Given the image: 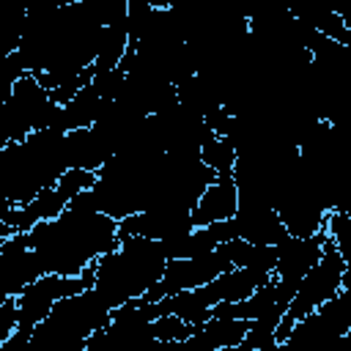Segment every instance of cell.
I'll return each mask as SVG.
<instances>
[{"label":"cell","instance_id":"6da1fadb","mask_svg":"<svg viewBox=\"0 0 351 351\" xmlns=\"http://www.w3.org/2000/svg\"><path fill=\"white\" fill-rule=\"evenodd\" d=\"M25 236L41 274L60 277H77L121 244L118 222L96 211L90 189L80 192L55 219L33 225Z\"/></svg>","mask_w":351,"mask_h":351},{"label":"cell","instance_id":"7a4b0ae2","mask_svg":"<svg viewBox=\"0 0 351 351\" xmlns=\"http://www.w3.org/2000/svg\"><path fill=\"white\" fill-rule=\"evenodd\" d=\"M165 266L167 255L162 241L129 236L93 263V291L110 310H115L132 299L145 296L162 280Z\"/></svg>","mask_w":351,"mask_h":351},{"label":"cell","instance_id":"3957f363","mask_svg":"<svg viewBox=\"0 0 351 351\" xmlns=\"http://www.w3.org/2000/svg\"><path fill=\"white\" fill-rule=\"evenodd\" d=\"M112 310L101 302V296L88 288L82 293L60 299L44 321L30 329L33 351H85L88 337L110 324Z\"/></svg>","mask_w":351,"mask_h":351},{"label":"cell","instance_id":"277c9868","mask_svg":"<svg viewBox=\"0 0 351 351\" xmlns=\"http://www.w3.org/2000/svg\"><path fill=\"white\" fill-rule=\"evenodd\" d=\"M346 274H348V261L337 252V247L332 241H326V250H324L321 261L302 277L293 299L288 302V307H285V313H282V318L274 329V343H282L296 321H302L304 315L315 313L321 304L335 299L346 288L343 285Z\"/></svg>","mask_w":351,"mask_h":351},{"label":"cell","instance_id":"5b68a950","mask_svg":"<svg viewBox=\"0 0 351 351\" xmlns=\"http://www.w3.org/2000/svg\"><path fill=\"white\" fill-rule=\"evenodd\" d=\"M236 269L233 266V241L219 244L217 250L197 255V258H181V261H167L162 280L145 293L148 302H159L165 296L181 293V291H195L200 285H208L219 274Z\"/></svg>","mask_w":351,"mask_h":351},{"label":"cell","instance_id":"8992f818","mask_svg":"<svg viewBox=\"0 0 351 351\" xmlns=\"http://www.w3.org/2000/svg\"><path fill=\"white\" fill-rule=\"evenodd\" d=\"M329 236L324 230L313 233V236H285L277 247H274V288H277V307H288V302L293 299L302 277L321 261L324 250H326Z\"/></svg>","mask_w":351,"mask_h":351},{"label":"cell","instance_id":"52a82bcc","mask_svg":"<svg viewBox=\"0 0 351 351\" xmlns=\"http://www.w3.org/2000/svg\"><path fill=\"white\" fill-rule=\"evenodd\" d=\"M93 288V263L80 271L77 277H60V274H41L36 282H30L16 299V329L30 332L38 321L47 318V313L66 296L82 293Z\"/></svg>","mask_w":351,"mask_h":351},{"label":"cell","instance_id":"ba28073f","mask_svg":"<svg viewBox=\"0 0 351 351\" xmlns=\"http://www.w3.org/2000/svg\"><path fill=\"white\" fill-rule=\"evenodd\" d=\"M38 277H41V269L27 244V236L25 233L5 236L0 247V288L5 291V296L16 299Z\"/></svg>","mask_w":351,"mask_h":351},{"label":"cell","instance_id":"9c48e42d","mask_svg":"<svg viewBox=\"0 0 351 351\" xmlns=\"http://www.w3.org/2000/svg\"><path fill=\"white\" fill-rule=\"evenodd\" d=\"M192 217L189 211L181 208H151V211H140L132 214L126 219L118 222V241L129 239V236H143V239H154V241H170L178 239L184 233H189Z\"/></svg>","mask_w":351,"mask_h":351},{"label":"cell","instance_id":"30bf717a","mask_svg":"<svg viewBox=\"0 0 351 351\" xmlns=\"http://www.w3.org/2000/svg\"><path fill=\"white\" fill-rule=\"evenodd\" d=\"M230 228L236 241H247L258 247H277L288 236L282 219L266 203H239Z\"/></svg>","mask_w":351,"mask_h":351},{"label":"cell","instance_id":"8fae6325","mask_svg":"<svg viewBox=\"0 0 351 351\" xmlns=\"http://www.w3.org/2000/svg\"><path fill=\"white\" fill-rule=\"evenodd\" d=\"M236 208H239V195H236L233 176H217L214 184H208L203 189V195L195 203V208L189 211V217H192L195 228H206V225H214V222L233 219Z\"/></svg>","mask_w":351,"mask_h":351},{"label":"cell","instance_id":"7c38bea8","mask_svg":"<svg viewBox=\"0 0 351 351\" xmlns=\"http://www.w3.org/2000/svg\"><path fill=\"white\" fill-rule=\"evenodd\" d=\"M247 329H250V321L208 318L200 326H195L192 335L178 348L181 351H222V348H236V346H241Z\"/></svg>","mask_w":351,"mask_h":351},{"label":"cell","instance_id":"4fadbf2b","mask_svg":"<svg viewBox=\"0 0 351 351\" xmlns=\"http://www.w3.org/2000/svg\"><path fill=\"white\" fill-rule=\"evenodd\" d=\"M197 159L214 173V176H233V165H236V151L225 137H208L200 151Z\"/></svg>","mask_w":351,"mask_h":351},{"label":"cell","instance_id":"5bb4252c","mask_svg":"<svg viewBox=\"0 0 351 351\" xmlns=\"http://www.w3.org/2000/svg\"><path fill=\"white\" fill-rule=\"evenodd\" d=\"M27 74L19 52H11V55H3L0 58V104L8 101V96L14 93V85Z\"/></svg>","mask_w":351,"mask_h":351},{"label":"cell","instance_id":"9a60e30c","mask_svg":"<svg viewBox=\"0 0 351 351\" xmlns=\"http://www.w3.org/2000/svg\"><path fill=\"white\" fill-rule=\"evenodd\" d=\"M192 329H195V326L184 324V321L176 318V315H156V318H154V335H156V340H162V343H176V346H181V343L192 335Z\"/></svg>","mask_w":351,"mask_h":351},{"label":"cell","instance_id":"2e32d148","mask_svg":"<svg viewBox=\"0 0 351 351\" xmlns=\"http://www.w3.org/2000/svg\"><path fill=\"white\" fill-rule=\"evenodd\" d=\"M0 351H33V348H30V332L14 329V332L0 343Z\"/></svg>","mask_w":351,"mask_h":351},{"label":"cell","instance_id":"e0dca14e","mask_svg":"<svg viewBox=\"0 0 351 351\" xmlns=\"http://www.w3.org/2000/svg\"><path fill=\"white\" fill-rule=\"evenodd\" d=\"M140 351H178V346H176V343L154 340V343H148V346H145V348H140Z\"/></svg>","mask_w":351,"mask_h":351},{"label":"cell","instance_id":"ac0fdd59","mask_svg":"<svg viewBox=\"0 0 351 351\" xmlns=\"http://www.w3.org/2000/svg\"><path fill=\"white\" fill-rule=\"evenodd\" d=\"M85 351H107V348L101 346L99 335H90V337H88V346H85Z\"/></svg>","mask_w":351,"mask_h":351},{"label":"cell","instance_id":"d6986e66","mask_svg":"<svg viewBox=\"0 0 351 351\" xmlns=\"http://www.w3.org/2000/svg\"><path fill=\"white\" fill-rule=\"evenodd\" d=\"M0 236H3V239H5V236H11V230H8L3 222H0Z\"/></svg>","mask_w":351,"mask_h":351},{"label":"cell","instance_id":"ffe728a7","mask_svg":"<svg viewBox=\"0 0 351 351\" xmlns=\"http://www.w3.org/2000/svg\"><path fill=\"white\" fill-rule=\"evenodd\" d=\"M5 302H8V296H5V291H3V288H0V307H3V304H5Z\"/></svg>","mask_w":351,"mask_h":351},{"label":"cell","instance_id":"44dd1931","mask_svg":"<svg viewBox=\"0 0 351 351\" xmlns=\"http://www.w3.org/2000/svg\"><path fill=\"white\" fill-rule=\"evenodd\" d=\"M274 348H277V346H269V348H261V351H274ZM241 351H244V348H241Z\"/></svg>","mask_w":351,"mask_h":351}]
</instances>
